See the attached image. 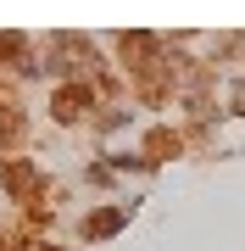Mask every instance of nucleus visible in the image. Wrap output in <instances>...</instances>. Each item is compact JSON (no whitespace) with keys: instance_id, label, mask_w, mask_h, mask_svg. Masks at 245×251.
<instances>
[{"instance_id":"f257e3e1","label":"nucleus","mask_w":245,"mask_h":251,"mask_svg":"<svg viewBox=\"0 0 245 251\" xmlns=\"http://www.w3.org/2000/svg\"><path fill=\"white\" fill-rule=\"evenodd\" d=\"M128 224V206H106V212H95L89 224H84V234H89V240H106V234H117Z\"/></svg>"},{"instance_id":"f03ea898","label":"nucleus","mask_w":245,"mask_h":251,"mask_svg":"<svg viewBox=\"0 0 245 251\" xmlns=\"http://www.w3.org/2000/svg\"><path fill=\"white\" fill-rule=\"evenodd\" d=\"M84 106H89V90H78V84H73V90H62V95H56V117H62V123H67V117H78Z\"/></svg>"},{"instance_id":"7ed1b4c3","label":"nucleus","mask_w":245,"mask_h":251,"mask_svg":"<svg viewBox=\"0 0 245 251\" xmlns=\"http://www.w3.org/2000/svg\"><path fill=\"white\" fill-rule=\"evenodd\" d=\"M50 251H62V246H50Z\"/></svg>"}]
</instances>
